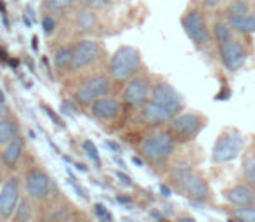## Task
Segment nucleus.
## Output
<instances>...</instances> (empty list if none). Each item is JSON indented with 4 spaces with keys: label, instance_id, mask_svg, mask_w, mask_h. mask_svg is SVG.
<instances>
[{
    "label": "nucleus",
    "instance_id": "nucleus-29",
    "mask_svg": "<svg viewBox=\"0 0 255 222\" xmlns=\"http://www.w3.org/2000/svg\"><path fill=\"white\" fill-rule=\"evenodd\" d=\"M70 210L71 209H66V205L57 207V210L54 214H51V216H49V219H52V221H68V219H71Z\"/></svg>",
    "mask_w": 255,
    "mask_h": 222
},
{
    "label": "nucleus",
    "instance_id": "nucleus-28",
    "mask_svg": "<svg viewBox=\"0 0 255 222\" xmlns=\"http://www.w3.org/2000/svg\"><path fill=\"white\" fill-rule=\"evenodd\" d=\"M42 28H44V33L45 35H52L56 31V19H54L52 14H45L42 17Z\"/></svg>",
    "mask_w": 255,
    "mask_h": 222
},
{
    "label": "nucleus",
    "instance_id": "nucleus-39",
    "mask_svg": "<svg viewBox=\"0 0 255 222\" xmlns=\"http://www.w3.org/2000/svg\"><path fill=\"white\" fill-rule=\"evenodd\" d=\"M0 103H5V96H3L2 89H0Z\"/></svg>",
    "mask_w": 255,
    "mask_h": 222
},
{
    "label": "nucleus",
    "instance_id": "nucleus-18",
    "mask_svg": "<svg viewBox=\"0 0 255 222\" xmlns=\"http://www.w3.org/2000/svg\"><path fill=\"white\" fill-rule=\"evenodd\" d=\"M228 23L238 35L255 33V12H247L242 16H228Z\"/></svg>",
    "mask_w": 255,
    "mask_h": 222
},
{
    "label": "nucleus",
    "instance_id": "nucleus-33",
    "mask_svg": "<svg viewBox=\"0 0 255 222\" xmlns=\"http://www.w3.org/2000/svg\"><path fill=\"white\" fill-rule=\"evenodd\" d=\"M42 108H44V110H45V113H47V114H49V118H51V120H54V121H56V123H57V125H59V127H64L63 120H61V118H59V116H57V114H56V111H54L52 108H49V106H47V105H42Z\"/></svg>",
    "mask_w": 255,
    "mask_h": 222
},
{
    "label": "nucleus",
    "instance_id": "nucleus-31",
    "mask_svg": "<svg viewBox=\"0 0 255 222\" xmlns=\"http://www.w3.org/2000/svg\"><path fill=\"white\" fill-rule=\"evenodd\" d=\"M115 0H84V5L87 9H104V7H110Z\"/></svg>",
    "mask_w": 255,
    "mask_h": 222
},
{
    "label": "nucleus",
    "instance_id": "nucleus-35",
    "mask_svg": "<svg viewBox=\"0 0 255 222\" xmlns=\"http://www.w3.org/2000/svg\"><path fill=\"white\" fill-rule=\"evenodd\" d=\"M10 116V108L5 103H0V118H7Z\"/></svg>",
    "mask_w": 255,
    "mask_h": 222
},
{
    "label": "nucleus",
    "instance_id": "nucleus-25",
    "mask_svg": "<svg viewBox=\"0 0 255 222\" xmlns=\"http://www.w3.org/2000/svg\"><path fill=\"white\" fill-rule=\"evenodd\" d=\"M31 217H33V209H31L30 198L21 200L19 205H17V209H16V212H14V216H12V221H16V222L31 221Z\"/></svg>",
    "mask_w": 255,
    "mask_h": 222
},
{
    "label": "nucleus",
    "instance_id": "nucleus-23",
    "mask_svg": "<svg viewBox=\"0 0 255 222\" xmlns=\"http://www.w3.org/2000/svg\"><path fill=\"white\" fill-rule=\"evenodd\" d=\"M228 217L231 221L242 222H255V205L250 207H231L228 212Z\"/></svg>",
    "mask_w": 255,
    "mask_h": 222
},
{
    "label": "nucleus",
    "instance_id": "nucleus-19",
    "mask_svg": "<svg viewBox=\"0 0 255 222\" xmlns=\"http://www.w3.org/2000/svg\"><path fill=\"white\" fill-rule=\"evenodd\" d=\"M242 174H243V181L255 189V139L252 141V144H250V148L247 149V153L243 155Z\"/></svg>",
    "mask_w": 255,
    "mask_h": 222
},
{
    "label": "nucleus",
    "instance_id": "nucleus-22",
    "mask_svg": "<svg viewBox=\"0 0 255 222\" xmlns=\"http://www.w3.org/2000/svg\"><path fill=\"white\" fill-rule=\"evenodd\" d=\"M75 5V0H44L42 2V9L45 14H52V16H63V14L70 12Z\"/></svg>",
    "mask_w": 255,
    "mask_h": 222
},
{
    "label": "nucleus",
    "instance_id": "nucleus-21",
    "mask_svg": "<svg viewBox=\"0 0 255 222\" xmlns=\"http://www.w3.org/2000/svg\"><path fill=\"white\" fill-rule=\"evenodd\" d=\"M19 135V121L12 116L0 118V146H5Z\"/></svg>",
    "mask_w": 255,
    "mask_h": 222
},
{
    "label": "nucleus",
    "instance_id": "nucleus-14",
    "mask_svg": "<svg viewBox=\"0 0 255 222\" xmlns=\"http://www.w3.org/2000/svg\"><path fill=\"white\" fill-rule=\"evenodd\" d=\"M124 111V106L118 101L117 98H111V96H104V98H99L98 101H94L91 105V114L94 118L101 121H113L117 120L118 116Z\"/></svg>",
    "mask_w": 255,
    "mask_h": 222
},
{
    "label": "nucleus",
    "instance_id": "nucleus-2",
    "mask_svg": "<svg viewBox=\"0 0 255 222\" xmlns=\"http://www.w3.org/2000/svg\"><path fill=\"white\" fill-rule=\"evenodd\" d=\"M214 42L217 44L219 57L221 63L229 73H236L245 66L249 59V51L247 47L235 37V30L229 26L228 19L217 21L212 28Z\"/></svg>",
    "mask_w": 255,
    "mask_h": 222
},
{
    "label": "nucleus",
    "instance_id": "nucleus-13",
    "mask_svg": "<svg viewBox=\"0 0 255 222\" xmlns=\"http://www.w3.org/2000/svg\"><path fill=\"white\" fill-rule=\"evenodd\" d=\"M179 195L186 196L191 203H207L212 200V189L208 186V182L205 181V177H202L200 174L193 172L177 189Z\"/></svg>",
    "mask_w": 255,
    "mask_h": 222
},
{
    "label": "nucleus",
    "instance_id": "nucleus-26",
    "mask_svg": "<svg viewBox=\"0 0 255 222\" xmlns=\"http://www.w3.org/2000/svg\"><path fill=\"white\" fill-rule=\"evenodd\" d=\"M250 12V5L247 0H233L228 7V16H242Z\"/></svg>",
    "mask_w": 255,
    "mask_h": 222
},
{
    "label": "nucleus",
    "instance_id": "nucleus-3",
    "mask_svg": "<svg viewBox=\"0 0 255 222\" xmlns=\"http://www.w3.org/2000/svg\"><path fill=\"white\" fill-rule=\"evenodd\" d=\"M177 148V139L172 135L168 128L154 130L148 134L139 144V155L146 160L151 167L161 168L170 162L172 155Z\"/></svg>",
    "mask_w": 255,
    "mask_h": 222
},
{
    "label": "nucleus",
    "instance_id": "nucleus-17",
    "mask_svg": "<svg viewBox=\"0 0 255 222\" xmlns=\"http://www.w3.org/2000/svg\"><path fill=\"white\" fill-rule=\"evenodd\" d=\"M193 172H195V170H193V167L189 165L188 162H182V160H179V162L172 163L170 168H168L167 184L170 186L172 189H175V191H177L179 186H181L182 182H184L186 179L193 174Z\"/></svg>",
    "mask_w": 255,
    "mask_h": 222
},
{
    "label": "nucleus",
    "instance_id": "nucleus-6",
    "mask_svg": "<svg viewBox=\"0 0 255 222\" xmlns=\"http://www.w3.org/2000/svg\"><path fill=\"white\" fill-rule=\"evenodd\" d=\"M208 120L202 113H193V111H181L175 114L170 121H168V130L172 132L177 142H191L196 139L205 127H207Z\"/></svg>",
    "mask_w": 255,
    "mask_h": 222
},
{
    "label": "nucleus",
    "instance_id": "nucleus-36",
    "mask_svg": "<svg viewBox=\"0 0 255 222\" xmlns=\"http://www.w3.org/2000/svg\"><path fill=\"white\" fill-rule=\"evenodd\" d=\"M118 179H120L122 182H124L125 186H134V182H132V179L128 177V175H125V174H122V172H118Z\"/></svg>",
    "mask_w": 255,
    "mask_h": 222
},
{
    "label": "nucleus",
    "instance_id": "nucleus-11",
    "mask_svg": "<svg viewBox=\"0 0 255 222\" xmlns=\"http://www.w3.org/2000/svg\"><path fill=\"white\" fill-rule=\"evenodd\" d=\"M151 89H153V82L149 78V75L137 73L128 82H125V89L122 92V101L127 106H132V108H141L149 99Z\"/></svg>",
    "mask_w": 255,
    "mask_h": 222
},
{
    "label": "nucleus",
    "instance_id": "nucleus-40",
    "mask_svg": "<svg viewBox=\"0 0 255 222\" xmlns=\"http://www.w3.org/2000/svg\"><path fill=\"white\" fill-rule=\"evenodd\" d=\"M0 12H2V14L5 12V7H3V3H2V2H0Z\"/></svg>",
    "mask_w": 255,
    "mask_h": 222
},
{
    "label": "nucleus",
    "instance_id": "nucleus-4",
    "mask_svg": "<svg viewBox=\"0 0 255 222\" xmlns=\"http://www.w3.org/2000/svg\"><path fill=\"white\" fill-rule=\"evenodd\" d=\"M142 59L139 49L132 45H122L111 54L110 63H108V75L113 78V82L125 84L132 77L141 73Z\"/></svg>",
    "mask_w": 255,
    "mask_h": 222
},
{
    "label": "nucleus",
    "instance_id": "nucleus-27",
    "mask_svg": "<svg viewBox=\"0 0 255 222\" xmlns=\"http://www.w3.org/2000/svg\"><path fill=\"white\" fill-rule=\"evenodd\" d=\"M82 149L87 153V156L92 160V162H96V165H101V155H99V149L96 148V144L91 141V139H85V141L82 142Z\"/></svg>",
    "mask_w": 255,
    "mask_h": 222
},
{
    "label": "nucleus",
    "instance_id": "nucleus-32",
    "mask_svg": "<svg viewBox=\"0 0 255 222\" xmlns=\"http://www.w3.org/2000/svg\"><path fill=\"white\" fill-rule=\"evenodd\" d=\"M68 175H70V177H68V182H70V186H71V188H73L75 191H77L78 195H80V196H82V198H84V200H89V195H87V191H85V189L82 188L80 184H78V182H77V177H75V175L71 174V172H70V174H68Z\"/></svg>",
    "mask_w": 255,
    "mask_h": 222
},
{
    "label": "nucleus",
    "instance_id": "nucleus-37",
    "mask_svg": "<svg viewBox=\"0 0 255 222\" xmlns=\"http://www.w3.org/2000/svg\"><path fill=\"white\" fill-rule=\"evenodd\" d=\"M106 146H110L111 149H115V151H117V153H120V146H118L117 142H111V141H108V142H106Z\"/></svg>",
    "mask_w": 255,
    "mask_h": 222
},
{
    "label": "nucleus",
    "instance_id": "nucleus-30",
    "mask_svg": "<svg viewBox=\"0 0 255 222\" xmlns=\"http://www.w3.org/2000/svg\"><path fill=\"white\" fill-rule=\"evenodd\" d=\"M94 214L98 216V219H101V221H113L111 212L103 205V203H94Z\"/></svg>",
    "mask_w": 255,
    "mask_h": 222
},
{
    "label": "nucleus",
    "instance_id": "nucleus-34",
    "mask_svg": "<svg viewBox=\"0 0 255 222\" xmlns=\"http://www.w3.org/2000/svg\"><path fill=\"white\" fill-rule=\"evenodd\" d=\"M202 5H203V9H207V10H214L221 5V0H202Z\"/></svg>",
    "mask_w": 255,
    "mask_h": 222
},
{
    "label": "nucleus",
    "instance_id": "nucleus-10",
    "mask_svg": "<svg viewBox=\"0 0 255 222\" xmlns=\"http://www.w3.org/2000/svg\"><path fill=\"white\" fill-rule=\"evenodd\" d=\"M104 54L101 42L84 38L73 45V63H71V73H80L85 68L98 63Z\"/></svg>",
    "mask_w": 255,
    "mask_h": 222
},
{
    "label": "nucleus",
    "instance_id": "nucleus-38",
    "mask_svg": "<svg viewBox=\"0 0 255 222\" xmlns=\"http://www.w3.org/2000/svg\"><path fill=\"white\" fill-rule=\"evenodd\" d=\"M75 168H77V170H82V172H87L89 168L84 165V163H75Z\"/></svg>",
    "mask_w": 255,
    "mask_h": 222
},
{
    "label": "nucleus",
    "instance_id": "nucleus-8",
    "mask_svg": "<svg viewBox=\"0 0 255 222\" xmlns=\"http://www.w3.org/2000/svg\"><path fill=\"white\" fill-rule=\"evenodd\" d=\"M113 78L106 73H94L87 77L73 92L75 101L80 106H91L99 98H104L111 92Z\"/></svg>",
    "mask_w": 255,
    "mask_h": 222
},
{
    "label": "nucleus",
    "instance_id": "nucleus-20",
    "mask_svg": "<svg viewBox=\"0 0 255 222\" xmlns=\"http://www.w3.org/2000/svg\"><path fill=\"white\" fill-rule=\"evenodd\" d=\"M71 63H73V45H61L54 52V66L59 73H68L71 71Z\"/></svg>",
    "mask_w": 255,
    "mask_h": 222
},
{
    "label": "nucleus",
    "instance_id": "nucleus-1",
    "mask_svg": "<svg viewBox=\"0 0 255 222\" xmlns=\"http://www.w3.org/2000/svg\"><path fill=\"white\" fill-rule=\"evenodd\" d=\"M184 108V99L175 91L172 84L165 80H160L153 84L149 99L141 106L139 116L141 121L151 127L168 125V121L179 114Z\"/></svg>",
    "mask_w": 255,
    "mask_h": 222
},
{
    "label": "nucleus",
    "instance_id": "nucleus-15",
    "mask_svg": "<svg viewBox=\"0 0 255 222\" xmlns=\"http://www.w3.org/2000/svg\"><path fill=\"white\" fill-rule=\"evenodd\" d=\"M222 198L231 207H250L255 205V189L250 184H235L222 191Z\"/></svg>",
    "mask_w": 255,
    "mask_h": 222
},
{
    "label": "nucleus",
    "instance_id": "nucleus-12",
    "mask_svg": "<svg viewBox=\"0 0 255 222\" xmlns=\"http://www.w3.org/2000/svg\"><path fill=\"white\" fill-rule=\"evenodd\" d=\"M21 202V182L17 177H9L0 188V221L12 219Z\"/></svg>",
    "mask_w": 255,
    "mask_h": 222
},
{
    "label": "nucleus",
    "instance_id": "nucleus-16",
    "mask_svg": "<svg viewBox=\"0 0 255 222\" xmlns=\"http://www.w3.org/2000/svg\"><path fill=\"white\" fill-rule=\"evenodd\" d=\"M24 148H26V139L21 134L17 135V137H14L10 142H7L3 151L0 153V160H2L3 167H7V168L16 167L17 162L21 160V156H23Z\"/></svg>",
    "mask_w": 255,
    "mask_h": 222
},
{
    "label": "nucleus",
    "instance_id": "nucleus-24",
    "mask_svg": "<svg viewBox=\"0 0 255 222\" xmlns=\"http://www.w3.org/2000/svg\"><path fill=\"white\" fill-rule=\"evenodd\" d=\"M75 26H77L78 30H82V31H92V30H94L96 16H94V12H92V9L78 12L77 17H75Z\"/></svg>",
    "mask_w": 255,
    "mask_h": 222
},
{
    "label": "nucleus",
    "instance_id": "nucleus-7",
    "mask_svg": "<svg viewBox=\"0 0 255 222\" xmlns=\"http://www.w3.org/2000/svg\"><path fill=\"white\" fill-rule=\"evenodd\" d=\"M181 24L184 28L186 35L189 37V40L198 49L207 47L214 38L210 26L207 23V17H205V12L198 7H191V9L186 10L181 17Z\"/></svg>",
    "mask_w": 255,
    "mask_h": 222
},
{
    "label": "nucleus",
    "instance_id": "nucleus-9",
    "mask_svg": "<svg viewBox=\"0 0 255 222\" xmlns=\"http://www.w3.org/2000/svg\"><path fill=\"white\" fill-rule=\"evenodd\" d=\"M54 188H56L54 179L42 167H31L24 174V193L30 200L44 202V200L51 198Z\"/></svg>",
    "mask_w": 255,
    "mask_h": 222
},
{
    "label": "nucleus",
    "instance_id": "nucleus-5",
    "mask_svg": "<svg viewBox=\"0 0 255 222\" xmlns=\"http://www.w3.org/2000/svg\"><path fill=\"white\" fill-rule=\"evenodd\" d=\"M243 146H245V139H243L242 132L238 128H224L221 134L217 135L214 142V148H212L210 160L215 165H222V163L235 162L243 151Z\"/></svg>",
    "mask_w": 255,
    "mask_h": 222
}]
</instances>
